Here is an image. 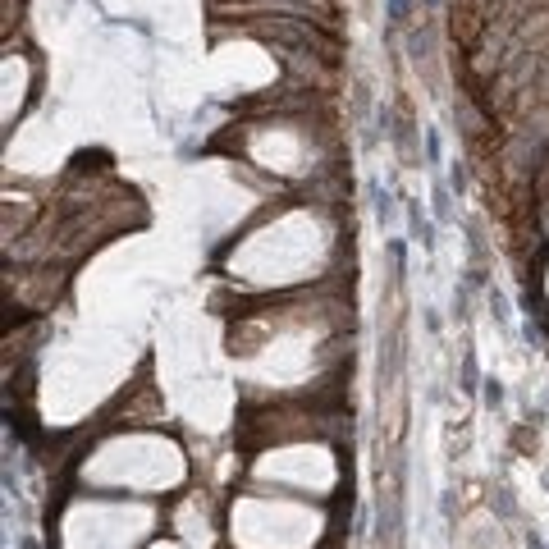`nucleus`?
I'll list each match as a JSON object with an SVG mask.
<instances>
[{"label": "nucleus", "mask_w": 549, "mask_h": 549, "mask_svg": "<svg viewBox=\"0 0 549 549\" xmlns=\"http://www.w3.org/2000/svg\"><path fill=\"white\" fill-rule=\"evenodd\" d=\"M147 549H183V545H174V540H156V545H147Z\"/></svg>", "instance_id": "3"}, {"label": "nucleus", "mask_w": 549, "mask_h": 549, "mask_svg": "<svg viewBox=\"0 0 549 549\" xmlns=\"http://www.w3.org/2000/svg\"><path fill=\"white\" fill-rule=\"evenodd\" d=\"M229 540L234 549H316L321 522L293 495H238L229 508Z\"/></svg>", "instance_id": "1"}, {"label": "nucleus", "mask_w": 549, "mask_h": 549, "mask_svg": "<svg viewBox=\"0 0 549 549\" xmlns=\"http://www.w3.org/2000/svg\"><path fill=\"white\" fill-rule=\"evenodd\" d=\"M389 19H408V0H389Z\"/></svg>", "instance_id": "2"}]
</instances>
